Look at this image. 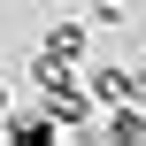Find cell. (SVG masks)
I'll return each instance as SVG.
<instances>
[{
    "label": "cell",
    "instance_id": "5",
    "mask_svg": "<svg viewBox=\"0 0 146 146\" xmlns=\"http://www.w3.org/2000/svg\"><path fill=\"white\" fill-rule=\"evenodd\" d=\"M85 23H131V0H85Z\"/></svg>",
    "mask_w": 146,
    "mask_h": 146
},
{
    "label": "cell",
    "instance_id": "3",
    "mask_svg": "<svg viewBox=\"0 0 146 146\" xmlns=\"http://www.w3.org/2000/svg\"><path fill=\"white\" fill-rule=\"evenodd\" d=\"M92 139H108V146H146V108H139V100H115L108 123H100Z\"/></svg>",
    "mask_w": 146,
    "mask_h": 146
},
{
    "label": "cell",
    "instance_id": "6",
    "mask_svg": "<svg viewBox=\"0 0 146 146\" xmlns=\"http://www.w3.org/2000/svg\"><path fill=\"white\" fill-rule=\"evenodd\" d=\"M0 108H8V85H0Z\"/></svg>",
    "mask_w": 146,
    "mask_h": 146
},
{
    "label": "cell",
    "instance_id": "4",
    "mask_svg": "<svg viewBox=\"0 0 146 146\" xmlns=\"http://www.w3.org/2000/svg\"><path fill=\"white\" fill-rule=\"evenodd\" d=\"M38 54H54V62H85V23H54V31L38 38Z\"/></svg>",
    "mask_w": 146,
    "mask_h": 146
},
{
    "label": "cell",
    "instance_id": "1",
    "mask_svg": "<svg viewBox=\"0 0 146 146\" xmlns=\"http://www.w3.org/2000/svg\"><path fill=\"white\" fill-rule=\"evenodd\" d=\"M38 115H46L54 131H85V123H92L100 108H92V100H85L77 85H54V92H38Z\"/></svg>",
    "mask_w": 146,
    "mask_h": 146
},
{
    "label": "cell",
    "instance_id": "2",
    "mask_svg": "<svg viewBox=\"0 0 146 146\" xmlns=\"http://www.w3.org/2000/svg\"><path fill=\"white\" fill-rule=\"evenodd\" d=\"M0 139H8V146H54L62 131H54V123H46L38 108H15V115L0 108Z\"/></svg>",
    "mask_w": 146,
    "mask_h": 146
}]
</instances>
